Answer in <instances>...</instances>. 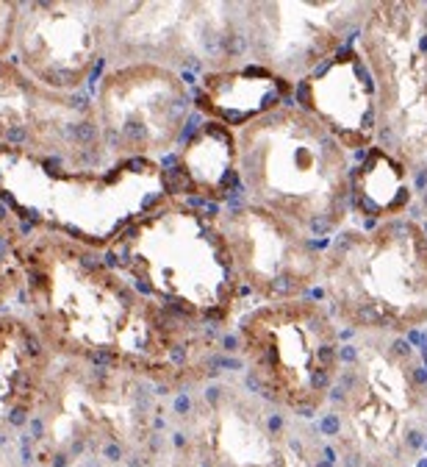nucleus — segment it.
Returning <instances> with one entry per match:
<instances>
[{
    "instance_id": "obj_1",
    "label": "nucleus",
    "mask_w": 427,
    "mask_h": 467,
    "mask_svg": "<svg viewBox=\"0 0 427 467\" xmlns=\"http://www.w3.org/2000/svg\"><path fill=\"white\" fill-rule=\"evenodd\" d=\"M241 201L269 209L314 240L352 214V153L294 100L236 131Z\"/></svg>"
},
{
    "instance_id": "obj_2",
    "label": "nucleus",
    "mask_w": 427,
    "mask_h": 467,
    "mask_svg": "<svg viewBox=\"0 0 427 467\" xmlns=\"http://www.w3.org/2000/svg\"><path fill=\"white\" fill-rule=\"evenodd\" d=\"M320 434L344 467H402L427 442V370L405 337L358 334L344 345Z\"/></svg>"
},
{
    "instance_id": "obj_3",
    "label": "nucleus",
    "mask_w": 427,
    "mask_h": 467,
    "mask_svg": "<svg viewBox=\"0 0 427 467\" xmlns=\"http://www.w3.org/2000/svg\"><path fill=\"white\" fill-rule=\"evenodd\" d=\"M320 298L355 334L408 337L427 328V220L344 225L325 245Z\"/></svg>"
},
{
    "instance_id": "obj_4",
    "label": "nucleus",
    "mask_w": 427,
    "mask_h": 467,
    "mask_svg": "<svg viewBox=\"0 0 427 467\" xmlns=\"http://www.w3.org/2000/svg\"><path fill=\"white\" fill-rule=\"evenodd\" d=\"M117 254L153 301L203 326L236 320L244 304L219 212L208 214L167 195L122 234Z\"/></svg>"
},
{
    "instance_id": "obj_5",
    "label": "nucleus",
    "mask_w": 427,
    "mask_h": 467,
    "mask_svg": "<svg viewBox=\"0 0 427 467\" xmlns=\"http://www.w3.org/2000/svg\"><path fill=\"white\" fill-rule=\"evenodd\" d=\"M236 350L250 389L272 406L314 418L341 370V326L322 298L256 304L236 323Z\"/></svg>"
},
{
    "instance_id": "obj_6",
    "label": "nucleus",
    "mask_w": 427,
    "mask_h": 467,
    "mask_svg": "<svg viewBox=\"0 0 427 467\" xmlns=\"http://www.w3.org/2000/svg\"><path fill=\"white\" fill-rule=\"evenodd\" d=\"M355 47L378 92V142L427 192V4H372Z\"/></svg>"
},
{
    "instance_id": "obj_7",
    "label": "nucleus",
    "mask_w": 427,
    "mask_h": 467,
    "mask_svg": "<svg viewBox=\"0 0 427 467\" xmlns=\"http://www.w3.org/2000/svg\"><path fill=\"white\" fill-rule=\"evenodd\" d=\"M370 9L358 0L239 4L244 65H259L297 89L350 45Z\"/></svg>"
},
{
    "instance_id": "obj_8",
    "label": "nucleus",
    "mask_w": 427,
    "mask_h": 467,
    "mask_svg": "<svg viewBox=\"0 0 427 467\" xmlns=\"http://www.w3.org/2000/svg\"><path fill=\"white\" fill-rule=\"evenodd\" d=\"M219 225L244 289V298L275 304L305 298L320 286L325 245L291 220L239 201L219 212Z\"/></svg>"
},
{
    "instance_id": "obj_9",
    "label": "nucleus",
    "mask_w": 427,
    "mask_h": 467,
    "mask_svg": "<svg viewBox=\"0 0 427 467\" xmlns=\"http://www.w3.org/2000/svg\"><path fill=\"white\" fill-rule=\"evenodd\" d=\"M189 111L187 78L172 67L139 58L103 81V129L111 150L126 161L167 153L187 134Z\"/></svg>"
},
{
    "instance_id": "obj_10",
    "label": "nucleus",
    "mask_w": 427,
    "mask_h": 467,
    "mask_svg": "<svg viewBox=\"0 0 427 467\" xmlns=\"http://www.w3.org/2000/svg\"><path fill=\"white\" fill-rule=\"evenodd\" d=\"M294 103L317 117L350 153L361 156L378 145V92L355 45L341 47L305 78L294 89Z\"/></svg>"
},
{
    "instance_id": "obj_11",
    "label": "nucleus",
    "mask_w": 427,
    "mask_h": 467,
    "mask_svg": "<svg viewBox=\"0 0 427 467\" xmlns=\"http://www.w3.org/2000/svg\"><path fill=\"white\" fill-rule=\"evenodd\" d=\"M167 187L175 198L192 195L208 203H230L241 192L236 131L217 120L200 123L183 142Z\"/></svg>"
},
{
    "instance_id": "obj_12",
    "label": "nucleus",
    "mask_w": 427,
    "mask_h": 467,
    "mask_svg": "<svg viewBox=\"0 0 427 467\" xmlns=\"http://www.w3.org/2000/svg\"><path fill=\"white\" fill-rule=\"evenodd\" d=\"M294 100V87L259 65H236L228 70L203 73L198 106L208 120L225 123L233 131Z\"/></svg>"
},
{
    "instance_id": "obj_13",
    "label": "nucleus",
    "mask_w": 427,
    "mask_h": 467,
    "mask_svg": "<svg viewBox=\"0 0 427 467\" xmlns=\"http://www.w3.org/2000/svg\"><path fill=\"white\" fill-rule=\"evenodd\" d=\"M416 195H422V190L408 164L381 142L352 164V212L361 223L408 217Z\"/></svg>"
},
{
    "instance_id": "obj_14",
    "label": "nucleus",
    "mask_w": 427,
    "mask_h": 467,
    "mask_svg": "<svg viewBox=\"0 0 427 467\" xmlns=\"http://www.w3.org/2000/svg\"><path fill=\"white\" fill-rule=\"evenodd\" d=\"M422 198H424V212H427V192H424ZM424 220H427V217H424Z\"/></svg>"
}]
</instances>
